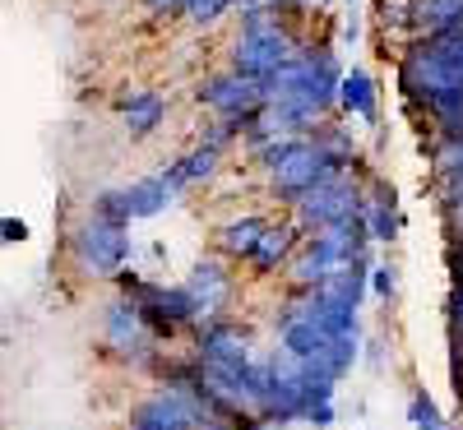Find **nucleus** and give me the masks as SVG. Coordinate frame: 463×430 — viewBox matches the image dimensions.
<instances>
[{
	"label": "nucleus",
	"instance_id": "32",
	"mask_svg": "<svg viewBox=\"0 0 463 430\" xmlns=\"http://www.w3.org/2000/svg\"><path fill=\"white\" fill-rule=\"evenodd\" d=\"M449 324L454 333H463V283H454V296H449Z\"/></svg>",
	"mask_w": 463,
	"mask_h": 430
},
{
	"label": "nucleus",
	"instance_id": "17",
	"mask_svg": "<svg viewBox=\"0 0 463 430\" xmlns=\"http://www.w3.org/2000/svg\"><path fill=\"white\" fill-rule=\"evenodd\" d=\"M121 116H126V130H130L135 139H144V135H153V130L163 126L167 102H163V93L139 89V93H130V98L121 102Z\"/></svg>",
	"mask_w": 463,
	"mask_h": 430
},
{
	"label": "nucleus",
	"instance_id": "3",
	"mask_svg": "<svg viewBox=\"0 0 463 430\" xmlns=\"http://www.w3.org/2000/svg\"><path fill=\"white\" fill-rule=\"evenodd\" d=\"M292 61V33L274 19L269 5H250L241 19V37L232 47V70L255 74V79H269L279 65Z\"/></svg>",
	"mask_w": 463,
	"mask_h": 430
},
{
	"label": "nucleus",
	"instance_id": "31",
	"mask_svg": "<svg viewBox=\"0 0 463 430\" xmlns=\"http://www.w3.org/2000/svg\"><path fill=\"white\" fill-rule=\"evenodd\" d=\"M449 273H454V283H463V231H454V241H449Z\"/></svg>",
	"mask_w": 463,
	"mask_h": 430
},
{
	"label": "nucleus",
	"instance_id": "21",
	"mask_svg": "<svg viewBox=\"0 0 463 430\" xmlns=\"http://www.w3.org/2000/svg\"><path fill=\"white\" fill-rule=\"evenodd\" d=\"M338 102H343V111L362 116V121H375V84H371V74L366 70L343 74L338 79Z\"/></svg>",
	"mask_w": 463,
	"mask_h": 430
},
{
	"label": "nucleus",
	"instance_id": "5",
	"mask_svg": "<svg viewBox=\"0 0 463 430\" xmlns=\"http://www.w3.org/2000/svg\"><path fill=\"white\" fill-rule=\"evenodd\" d=\"M70 250H74V264H80L84 278H116L130 259V227L89 213L80 227H74Z\"/></svg>",
	"mask_w": 463,
	"mask_h": 430
},
{
	"label": "nucleus",
	"instance_id": "11",
	"mask_svg": "<svg viewBox=\"0 0 463 430\" xmlns=\"http://www.w3.org/2000/svg\"><path fill=\"white\" fill-rule=\"evenodd\" d=\"M200 361L209 366H222V370H246L255 361V351H250V338L237 329V324H204L200 329Z\"/></svg>",
	"mask_w": 463,
	"mask_h": 430
},
{
	"label": "nucleus",
	"instance_id": "10",
	"mask_svg": "<svg viewBox=\"0 0 463 430\" xmlns=\"http://www.w3.org/2000/svg\"><path fill=\"white\" fill-rule=\"evenodd\" d=\"M343 264V246L334 241V231H316L306 246H297V259H292V283H297V292H316L329 273Z\"/></svg>",
	"mask_w": 463,
	"mask_h": 430
},
{
	"label": "nucleus",
	"instance_id": "27",
	"mask_svg": "<svg viewBox=\"0 0 463 430\" xmlns=\"http://www.w3.org/2000/svg\"><path fill=\"white\" fill-rule=\"evenodd\" d=\"M371 287H375L380 301H390L394 287H399V268H394V264H375V268H371Z\"/></svg>",
	"mask_w": 463,
	"mask_h": 430
},
{
	"label": "nucleus",
	"instance_id": "12",
	"mask_svg": "<svg viewBox=\"0 0 463 430\" xmlns=\"http://www.w3.org/2000/svg\"><path fill=\"white\" fill-rule=\"evenodd\" d=\"M185 292L195 296L200 320H213L218 310L227 305V296H232V273L218 259H200L195 268H190V278H185Z\"/></svg>",
	"mask_w": 463,
	"mask_h": 430
},
{
	"label": "nucleus",
	"instance_id": "13",
	"mask_svg": "<svg viewBox=\"0 0 463 430\" xmlns=\"http://www.w3.org/2000/svg\"><path fill=\"white\" fill-rule=\"evenodd\" d=\"M297 246H301V222H269L260 246H255V255L246 264L260 273V278H269V273H279L297 255Z\"/></svg>",
	"mask_w": 463,
	"mask_h": 430
},
{
	"label": "nucleus",
	"instance_id": "29",
	"mask_svg": "<svg viewBox=\"0 0 463 430\" xmlns=\"http://www.w3.org/2000/svg\"><path fill=\"white\" fill-rule=\"evenodd\" d=\"M445 213H449L454 231H463V185H449V200H445Z\"/></svg>",
	"mask_w": 463,
	"mask_h": 430
},
{
	"label": "nucleus",
	"instance_id": "30",
	"mask_svg": "<svg viewBox=\"0 0 463 430\" xmlns=\"http://www.w3.org/2000/svg\"><path fill=\"white\" fill-rule=\"evenodd\" d=\"M306 425H316V430H325V425H334V403H320V407H306V416H301Z\"/></svg>",
	"mask_w": 463,
	"mask_h": 430
},
{
	"label": "nucleus",
	"instance_id": "6",
	"mask_svg": "<svg viewBox=\"0 0 463 430\" xmlns=\"http://www.w3.org/2000/svg\"><path fill=\"white\" fill-rule=\"evenodd\" d=\"M200 416H204V403L195 388L185 379H167L130 412V430H195Z\"/></svg>",
	"mask_w": 463,
	"mask_h": 430
},
{
	"label": "nucleus",
	"instance_id": "1",
	"mask_svg": "<svg viewBox=\"0 0 463 430\" xmlns=\"http://www.w3.org/2000/svg\"><path fill=\"white\" fill-rule=\"evenodd\" d=\"M279 338H283V351H288V357H297L306 370H316V375L343 379L347 370L357 366V338H334V333H325V329L301 310V301L283 310Z\"/></svg>",
	"mask_w": 463,
	"mask_h": 430
},
{
	"label": "nucleus",
	"instance_id": "28",
	"mask_svg": "<svg viewBox=\"0 0 463 430\" xmlns=\"http://www.w3.org/2000/svg\"><path fill=\"white\" fill-rule=\"evenodd\" d=\"M28 241V222L24 218H0V246H19Z\"/></svg>",
	"mask_w": 463,
	"mask_h": 430
},
{
	"label": "nucleus",
	"instance_id": "24",
	"mask_svg": "<svg viewBox=\"0 0 463 430\" xmlns=\"http://www.w3.org/2000/svg\"><path fill=\"white\" fill-rule=\"evenodd\" d=\"M232 5H237V0H185V19L190 23H213V19H222Z\"/></svg>",
	"mask_w": 463,
	"mask_h": 430
},
{
	"label": "nucleus",
	"instance_id": "4",
	"mask_svg": "<svg viewBox=\"0 0 463 430\" xmlns=\"http://www.w3.org/2000/svg\"><path fill=\"white\" fill-rule=\"evenodd\" d=\"M399 79L412 98L427 102L436 89H449V84H463V33H449V37H421V42L408 47L403 56V70Z\"/></svg>",
	"mask_w": 463,
	"mask_h": 430
},
{
	"label": "nucleus",
	"instance_id": "8",
	"mask_svg": "<svg viewBox=\"0 0 463 430\" xmlns=\"http://www.w3.org/2000/svg\"><path fill=\"white\" fill-rule=\"evenodd\" d=\"M102 333H107V347L116 351V357H130V361H148L153 342H158V333L148 329V320H144V310H139L135 296H121V301L107 305Z\"/></svg>",
	"mask_w": 463,
	"mask_h": 430
},
{
	"label": "nucleus",
	"instance_id": "7",
	"mask_svg": "<svg viewBox=\"0 0 463 430\" xmlns=\"http://www.w3.org/2000/svg\"><path fill=\"white\" fill-rule=\"evenodd\" d=\"M292 209H297L301 231H325V227H334L338 218L362 213V190H357L353 181H347V172H338V176H329V181L311 185V190H306Z\"/></svg>",
	"mask_w": 463,
	"mask_h": 430
},
{
	"label": "nucleus",
	"instance_id": "33",
	"mask_svg": "<svg viewBox=\"0 0 463 430\" xmlns=\"http://www.w3.org/2000/svg\"><path fill=\"white\" fill-rule=\"evenodd\" d=\"M148 5L158 14H172V10H185V0H148Z\"/></svg>",
	"mask_w": 463,
	"mask_h": 430
},
{
	"label": "nucleus",
	"instance_id": "26",
	"mask_svg": "<svg viewBox=\"0 0 463 430\" xmlns=\"http://www.w3.org/2000/svg\"><path fill=\"white\" fill-rule=\"evenodd\" d=\"M440 176H445L449 185H463V139H449V144L440 148Z\"/></svg>",
	"mask_w": 463,
	"mask_h": 430
},
{
	"label": "nucleus",
	"instance_id": "34",
	"mask_svg": "<svg viewBox=\"0 0 463 430\" xmlns=\"http://www.w3.org/2000/svg\"><path fill=\"white\" fill-rule=\"evenodd\" d=\"M454 388H458V403H463V375H458V384H454Z\"/></svg>",
	"mask_w": 463,
	"mask_h": 430
},
{
	"label": "nucleus",
	"instance_id": "20",
	"mask_svg": "<svg viewBox=\"0 0 463 430\" xmlns=\"http://www.w3.org/2000/svg\"><path fill=\"white\" fill-rule=\"evenodd\" d=\"M218 172V148H209V144H200V148H190L181 163H172L167 172H158L172 190H181V185H195V181H209Z\"/></svg>",
	"mask_w": 463,
	"mask_h": 430
},
{
	"label": "nucleus",
	"instance_id": "18",
	"mask_svg": "<svg viewBox=\"0 0 463 430\" xmlns=\"http://www.w3.org/2000/svg\"><path fill=\"white\" fill-rule=\"evenodd\" d=\"M121 200H126L130 222H139V218H158V213L172 204V185H167L163 176H144V181H135L130 190H121Z\"/></svg>",
	"mask_w": 463,
	"mask_h": 430
},
{
	"label": "nucleus",
	"instance_id": "25",
	"mask_svg": "<svg viewBox=\"0 0 463 430\" xmlns=\"http://www.w3.org/2000/svg\"><path fill=\"white\" fill-rule=\"evenodd\" d=\"M93 213H98V218H107V222H126V227H130V213H126L121 190H102L98 200H93Z\"/></svg>",
	"mask_w": 463,
	"mask_h": 430
},
{
	"label": "nucleus",
	"instance_id": "2",
	"mask_svg": "<svg viewBox=\"0 0 463 430\" xmlns=\"http://www.w3.org/2000/svg\"><path fill=\"white\" fill-rule=\"evenodd\" d=\"M338 65L329 51H301L292 56L288 65H279L274 74H269V102H283V107H301V111H329L338 102Z\"/></svg>",
	"mask_w": 463,
	"mask_h": 430
},
{
	"label": "nucleus",
	"instance_id": "15",
	"mask_svg": "<svg viewBox=\"0 0 463 430\" xmlns=\"http://www.w3.org/2000/svg\"><path fill=\"white\" fill-rule=\"evenodd\" d=\"M366 283H371V264L366 259H353V264H338L329 278L316 287L325 301H334V305H347V310H357L362 305V296H366Z\"/></svg>",
	"mask_w": 463,
	"mask_h": 430
},
{
	"label": "nucleus",
	"instance_id": "14",
	"mask_svg": "<svg viewBox=\"0 0 463 430\" xmlns=\"http://www.w3.org/2000/svg\"><path fill=\"white\" fill-rule=\"evenodd\" d=\"M408 28L421 37L463 33V0H408Z\"/></svg>",
	"mask_w": 463,
	"mask_h": 430
},
{
	"label": "nucleus",
	"instance_id": "22",
	"mask_svg": "<svg viewBox=\"0 0 463 430\" xmlns=\"http://www.w3.org/2000/svg\"><path fill=\"white\" fill-rule=\"evenodd\" d=\"M427 111L436 116V126H440L449 139H463V84L436 89V93L427 98Z\"/></svg>",
	"mask_w": 463,
	"mask_h": 430
},
{
	"label": "nucleus",
	"instance_id": "19",
	"mask_svg": "<svg viewBox=\"0 0 463 430\" xmlns=\"http://www.w3.org/2000/svg\"><path fill=\"white\" fill-rule=\"evenodd\" d=\"M264 218H232L227 227H218V250L227 255V259H250L255 255V246H260V237H264Z\"/></svg>",
	"mask_w": 463,
	"mask_h": 430
},
{
	"label": "nucleus",
	"instance_id": "9",
	"mask_svg": "<svg viewBox=\"0 0 463 430\" xmlns=\"http://www.w3.org/2000/svg\"><path fill=\"white\" fill-rule=\"evenodd\" d=\"M195 98L204 107H213L218 116H255L260 107H269V79H255V74H218V79L200 84Z\"/></svg>",
	"mask_w": 463,
	"mask_h": 430
},
{
	"label": "nucleus",
	"instance_id": "16",
	"mask_svg": "<svg viewBox=\"0 0 463 430\" xmlns=\"http://www.w3.org/2000/svg\"><path fill=\"white\" fill-rule=\"evenodd\" d=\"M371 190H375L371 200H362V218H366V227H371V241H394V237H399V204H394V185L375 181Z\"/></svg>",
	"mask_w": 463,
	"mask_h": 430
},
{
	"label": "nucleus",
	"instance_id": "23",
	"mask_svg": "<svg viewBox=\"0 0 463 430\" xmlns=\"http://www.w3.org/2000/svg\"><path fill=\"white\" fill-rule=\"evenodd\" d=\"M408 421H412V430H445L440 407L431 403L427 388H412V398H408Z\"/></svg>",
	"mask_w": 463,
	"mask_h": 430
}]
</instances>
